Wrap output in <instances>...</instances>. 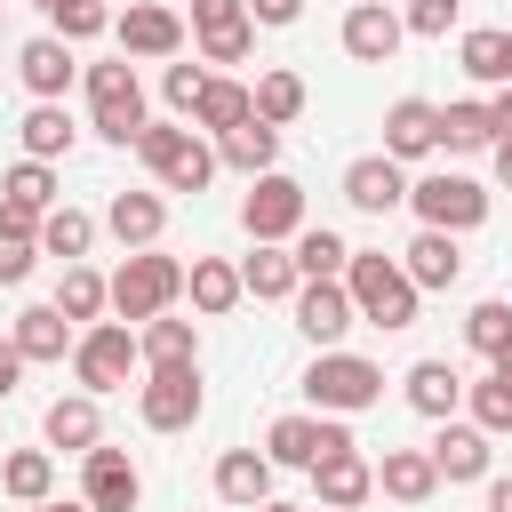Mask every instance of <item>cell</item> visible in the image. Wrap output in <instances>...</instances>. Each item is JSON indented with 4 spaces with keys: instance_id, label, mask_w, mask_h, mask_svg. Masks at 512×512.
<instances>
[{
    "instance_id": "1",
    "label": "cell",
    "mask_w": 512,
    "mask_h": 512,
    "mask_svg": "<svg viewBox=\"0 0 512 512\" xmlns=\"http://www.w3.org/2000/svg\"><path fill=\"white\" fill-rule=\"evenodd\" d=\"M344 288H352V304H360V320H376V328H416V280H408V264H392V256H376V248H352V264H344Z\"/></svg>"
},
{
    "instance_id": "2",
    "label": "cell",
    "mask_w": 512,
    "mask_h": 512,
    "mask_svg": "<svg viewBox=\"0 0 512 512\" xmlns=\"http://www.w3.org/2000/svg\"><path fill=\"white\" fill-rule=\"evenodd\" d=\"M304 392H312V408H328V416H360V408L384 400V368L360 360V352H336V344H328V352L304 368Z\"/></svg>"
},
{
    "instance_id": "3",
    "label": "cell",
    "mask_w": 512,
    "mask_h": 512,
    "mask_svg": "<svg viewBox=\"0 0 512 512\" xmlns=\"http://www.w3.org/2000/svg\"><path fill=\"white\" fill-rule=\"evenodd\" d=\"M136 160L168 184V192H200L208 176H216V152L192 136V128H176V120H144V136H136Z\"/></svg>"
},
{
    "instance_id": "4",
    "label": "cell",
    "mask_w": 512,
    "mask_h": 512,
    "mask_svg": "<svg viewBox=\"0 0 512 512\" xmlns=\"http://www.w3.org/2000/svg\"><path fill=\"white\" fill-rule=\"evenodd\" d=\"M176 296H184V264H176V256L136 248V256L112 272V312H120V320H160Z\"/></svg>"
},
{
    "instance_id": "5",
    "label": "cell",
    "mask_w": 512,
    "mask_h": 512,
    "mask_svg": "<svg viewBox=\"0 0 512 512\" xmlns=\"http://www.w3.org/2000/svg\"><path fill=\"white\" fill-rule=\"evenodd\" d=\"M88 112H96V136L112 144H136L144 136V88H136V64H96L88 72Z\"/></svg>"
},
{
    "instance_id": "6",
    "label": "cell",
    "mask_w": 512,
    "mask_h": 512,
    "mask_svg": "<svg viewBox=\"0 0 512 512\" xmlns=\"http://www.w3.org/2000/svg\"><path fill=\"white\" fill-rule=\"evenodd\" d=\"M136 336H128V320H96L80 344H72V376L88 384V392H120L128 384V368H136Z\"/></svg>"
},
{
    "instance_id": "7",
    "label": "cell",
    "mask_w": 512,
    "mask_h": 512,
    "mask_svg": "<svg viewBox=\"0 0 512 512\" xmlns=\"http://www.w3.org/2000/svg\"><path fill=\"white\" fill-rule=\"evenodd\" d=\"M408 208H416L432 232H472V224L488 216V192H480L472 176H424V184H408Z\"/></svg>"
},
{
    "instance_id": "8",
    "label": "cell",
    "mask_w": 512,
    "mask_h": 512,
    "mask_svg": "<svg viewBox=\"0 0 512 512\" xmlns=\"http://www.w3.org/2000/svg\"><path fill=\"white\" fill-rule=\"evenodd\" d=\"M136 408H144V424H152V432H184V424L200 416V360L152 368V376H144V392H136Z\"/></svg>"
},
{
    "instance_id": "9",
    "label": "cell",
    "mask_w": 512,
    "mask_h": 512,
    "mask_svg": "<svg viewBox=\"0 0 512 512\" xmlns=\"http://www.w3.org/2000/svg\"><path fill=\"white\" fill-rule=\"evenodd\" d=\"M240 224H248V240H288V232H304V184L264 168L256 192L240 200Z\"/></svg>"
},
{
    "instance_id": "10",
    "label": "cell",
    "mask_w": 512,
    "mask_h": 512,
    "mask_svg": "<svg viewBox=\"0 0 512 512\" xmlns=\"http://www.w3.org/2000/svg\"><path fill=\"white\" fill-rule=\"evenodd\" d=\"M192 32H200V56H208V64H240V56L256 48L248 0H192Z\"/></svg>"
},
{
    "instance_id": "11",
    "label": "cell",
    "mask_w": 512,
    "mask_h": 512,
    "mask_svg": "<svg viewBox=\"0 0 512 512\" xmlns=\"http://www.w3.org/2000/svg\"><path fill=\"white\" fill-rule=\"evenodd\" d=\"M328 448H352V432H344V424H320V416H280V424L264 432V456H272V464H296V472H312Z\"/></svg>"
},
{
    "instance_id": "12",
    "label": "cell",
    "mask_w": 512,
    "mask_h": 512,
    "mask_svg": "<svg viewBox=\"0 0 512 512\" xmlns=\"http://www.w3.org/2000/svg\"><path fill=\"white\" fill-rule=\"evenodd\" d=\"M80 496L96 504V512H136V496H144V480H136V464L120 456V448H88L80 456Z\"/></svg>"
},
{
    "instance_id": "13",
    "label": "cell",
    "mask_w": 512,
    "mask_h": 512,
    "mask_svg": "<svg viewBox=\"0 0 512 512\" xmlns=\"http://www.w3.org/2000/svg\"><path fill=\"white\" fill-rule=\"evenodd\" d=\"M48 208H56V176H48V160H16V168L0 176V224L40 232Z\"/></svg>"
},
{
    "instance_id": "14",
    "label": "cell",
    "mask_w": 512,
    "mask_h": 512,
    "mask_svg": "<svg viewBox=\"0 0 512 512\" xmlns=\"http://www.w3.org/2000/svg\"><path fill=\"white\" fill-rule=\"evenodd\" d=\"M352 320H360V304H352V288H344V280H304V288H296V328H304L320 352H328Z\"/></svg>"
},
{
    "instance_id": "15",
    "label": "cell",
    "mask_w": 512,
    "mask_h": 512,
    "mask_svg": "<svg viewBox=\"0 0 512 512\" xmlns=\"http://www.w3.org/2000/svg\"><path fill=\"white\" fill-rule=\"evenodd\" d=\"M112 32H120V56H176L184 48V16L160 0H136L128 16H112Z\"/></svg>"
},
{
    "instance_id": "16",
    "label": "cell",
    "mask_w": 512,
    "mask_h": 512,
    "mask_svg": "<svg viewBox=\"0 0 512 512\" xmlns=\"http://www.w3.org/2000/svg\"><path fill=\"white\" fill-rule=\"evenodd\" d=\"M368 488H376V464H368L360 448H328V456L312 464V496H320V504H336V512H360V504H368Z\"/></svg>"
},
{
    "instance_id": "17",
    "label": "cell",
    "mask_w": 512,
    "mask_h": 512,
    "mask_svg": "<svg viewBox=\"0 0 512 512\" xmlns=\"http://www.w3.org/2000/svg\"><path fill=\"white\" fill-rule=\"evenodd\" d=\"M344 200H352L360 216H384V208H400V200H408V176H400V160H392V152H368V160H352V168H344Z\"/></svg>"
},
{
    "instance_id": "18",
    "label": "cell",
    "mask_w": 512,
    "mask_h": 512,
    "mask_svg": "<svg viewBox=\"0 0 512 512\" xmlns=\"http://www.w3.org/2000/svg\"><path fill=\"white\" fill-rule=\"evenodd\" d=\"M400 40H408V24H400L384 0H360V8L344 16V56H360V64H392Z\"/></svg>"
},
{
    "instance_id": "19",
    "label": "cell",
    "mask_w": 512,
    "mask_h": 512,
    "mask_svg": "<svg viewBox=\"0 0 512 512\" xmlns=\"http://www.w3.org/2000/svg\"><path fill=\"white\" fill-rule=\"evenodd\" d=\"M16 72H24V88H32L40 104H56V96L72 88V40H56V32L24 40V48H16Z\"/></svg>"
},
{
    "instance_id": "20",
    "label": "cell",
    "mask_w": 512,
    "mask_h": 512,
    "mask_svg": "<svg viewBox=\"0 0 512 512\" xmlns=\"http://www.w3.org/2000/svg\"><path fill=\"white\" fill-rule=\"evenodd\" d=\"M432 144H440V104L400 96V104L384 112V152H392V160H424Z\"/></svg>"
},
{
    "instance_id": "21",
    "label": "cell",
    "mask_w": 512,
    "mask_h": 512,
    "mask_svg": "<svg viewBox=\"0 0 512 512\" xmlns=\"http://www.w3.org/2000/svg\"><path fill=\"white\" fill-rule=\"evenodd\" d=\"M40 432H48V448H96L104 440V416H96V392H72V400H48V416H40Z\"/></svg>"
},
{
    "instance_id": "22",
    "label": "cell",
    "mask_w": 512,
    "mask_h": 512,
    "mask_svg": "<svg viewBox=\"0 0 512 512\" xmlns=\"http://www.w3.org/2000/svg\"><path fill=\"white\" fill-rule=\"evenodd\" d=\"M376 488H384V496H400V504H424V496L440 488V464H432V448H384V464H376Z\"/></svg>"
},
{
    "instance_id": "23",
    "label": "cell",
    "mask_w": 512,
    "mask_h": 512,
    "mask_svg": "<svg viewBox=\"0 0 512 512\" xmlns=\"http://www.w3.org/2000/svg\"><path fill=\"white\" fill-rule=\"evenodd\" d=\"M216 496L224 504H272V456H256V448H232V456H216Z\"/></svg>"
},
{
    "instance_id": "24",
    "label": "cell",
    "mask_w": 512,
    "mask_h": 512,
    "mask_svg": "<svg viewBox=\"0 0 512 512\" xmlns=\"http://www.w3.org/2000/svg\"><path fill=\"white\" fill-rule=\"evenodd\" d=\"M104 224H112L120 248H152L160 224H168V208H160V192H120V200L104 208Z\"/></svg>"
},
{
    "instance_id": "25",
    "label": "cell",
    "mask_w": 512,
    "mask_h": 512,
    "mask_svg": "<svg viewBox=\"0 0 512 512\" xmlns=\"http://www.w3.org/2000/svg\"><path fill=\"white\" fill-rule=\"evenodd\" d=\"M456 272H464V256H456V232H416L408 240V280L416 288H456Z\"/></svg>"
},
{
    "instance_id": "26",
    "label": "cell",
    "mask_w": 512,
    "mask_h": 512,
    "mask_svg": "<svg viewBox=\"0 0 512 512\" xmlns=\"http://www.w3.org/2000/svg\"><path fill=\"white\" fill-rule=\"evenodd\" d=\"M456 400H464V376H456L448 360H416V368H408V408H416V416H440V424H448Z\"/></svg>"
},
{
    "instance_id": "27",
    "label": "cell",
    "mask_w": 512,
    "mask_h": 512,
    "mask_svg": "<svg viewBox=\"0 0 512 512\" xmlns=\"http://www.w3.org/2000/svg\"><path fill=\"white\" fill-rule=\"evenodd\" d=\"M216 160H232V168L264 176V168L280 160V128H272V120H240V128H224V136H216Z\"/></svg>"
},
{
    "instance_id": "28",
    "label": "cell",
    "mask_w": 512,
    "mask_h": 512,
    "mask_svg": "<svg viewBox=\"0 0 512 512\" xmlns=\"http://www.w3.org/2000/svg\"><path fill=\"white\" fill-rule=\"evenodd\" d=\"M24 360H64V344H72V320L56 312V304H32V312H16V336H8Z\"/></svg>"
},
{
    "instance_id": "29",
    "label": "cell",
    "mask_w": 512,
    "mask_h": 512,
    "mask_svg": "<svg viewBox=\"0 0 512 512\" xmlns=\"http://www.w3.org/2000/svg\"><path fill=\"white\" fill-rule=\"evenodd\" d=\"M432 464H440V480H480L488 472V432L480 424H448L432 440Z\"/></svg>"
},
{
    "instance_id": "30",
    "label": "cell",
    "mask_w": 512,
    "mask_h": 512,
    "mask_svg": "<svg viewBox=\"0 0 512 512\" xmlns=\"http://www.w3.org/2000/svg\"><path fill=\"white\" fill-rule=\"evenodd\" d=\"M192 120L224 136V128L256 120V88H240V80H208V88H200V104H192Z\"/></svg>"
},
{
    "instance_id": "31",
    "label": "cell",
    "mask_w": 512,
    "mask_h": 512,
    "mask_svg": "<svg viewBox=\"0 0 512 512\" xmlns=\"http://www.w3.org/2000/svg\"><path fill=\"white\" fill-rule=\"evenodd\" d=\"M240 288H248V296H296L304 272H296V256H280L272 240H256V256L240 264Z\"/></svg>"
},
{
    "instance_id": "32",
    "label": "cell",
    "mask_w": 512,
    "mask_h": 512,
    "mask_svg": "<svg viewBox=\"0 0 512 512\" xmlns=\"http://www.w3.org/2000/svg\"><path fill=\"white\" fill-rule=\"evenodd\" d=\"M0 488H8L16 504H48V488H56V456H48V448H16V456L0 464Z\"/></svg>"
},
{
    "instance_id": "33",
    "label": "cell",
    "mask_w": 512,
    "mask_h": 512,
    "mask_svg": "<svg viewBox=\"0 0 512 512\" xmlns=\"http://www.w3.org/2000/svg\"><path fill=\"white\" fill-rule=\"evenodd\" d=\"M184 288H192V304H200V312H232V304L248 296V288H240V272H232V264H216V256H200V264L184 272Z\"/></svg>"
},
{
    "instance_id": "34",
    "label": "cell",
    "mask_w": 512,
    "mask_h": 512,
    "mask_svg": "<svg viewBox=\"0 0 512 512\" xmlns=\"http://www.w3.org/2000/svg\"><path fill=\"white\" fill-rule=\"evenodd\" d=\"M112 304V280H96L88 264H64V280H56V312L64 320H96Z\"/></svg>"
},
{
    "instance_id": "35",
    "label": "cell",
    "mask_w": 512,
    "mask_h": 512,
    "mask_svg": "<svg viewBox=\"0 0 512 512\" xmlns=\"http://www.w3.org/2000/svg\"><path fill=\"white\" fill-rule=\"evenodd\" d=\"M456 56H464L472 80H504V88H512V32H464Z\"/></svg>"
},
{
    "instance_id": "36",
    "label": "cell",
    "mask_w": 512,
    "mask_h": 512,
    "mask_svg": "<svg viewBox=\"0 0 512 512\" xmlns=\"http://www.w3.org/2000/svg\"><path fill=\"white\" fill-rule=\"evenodd\" d=\"M440 144H448V152L496 144V112H488V104H448V112H440Z\"/></svg>"
},
{
    "instance_id": "37",
    "label": "cell",
    "mask_w": 512,
    "mask_h": 512,
    "mask_svg": "<svg viewBox=\"0 0 512 512\" xmlns=\"http://www.w3.org/2000/svg\"><path fill=\"white\" fill-rule=\"evenodd\" d=\"M88 240H96V224H88L80 208H48V216H40V248H48V256L80 264V256H88Z\"/></svg>"
},
{
    "instance_id": "38",
    "label": "cell",
    "mask_w": 512,
    "mask_h": 512,
    "mask_svg": "<svg viewBox=\"0 0 512 512\" xmlns=\"http://www.w3.org/2000/svg\"><path fill=\"white\" fill-rule=\"evenodd\" d=\"M144 360L152 368H176V360H200V336H192V320H144Z\"/></svg>"
},
{
    "instance_id": "39",
    "label": "cell",
    "mask_w": 512,
    "mask_h": 512,
    "mask_svg": "<svg viewBox=\"0 0 512 512\" xmlns=\"http://www.w3.org/2000/svg\"><path fill=\"white\" fill-rule=\"evenodd\" d=\"M24 152H32V160L72 152V120H64V104H32V112H24Z\"/></svg>"
},
{
    "instance_id": "40",
    "label": "cell",
    "mask_w": 512,
    "mask_h": 512,
    "mask_svg": "<svg viewBox=\"0 0 512 512\" xmlns=\"http://www.w3.org/2000/svg\"><path fill=\"white\" fill-rule=\"evenodd\" d=\"M344 264H352V248H344L328 224H320V232H296V272H304V280H336Z\"/></svg>"
},
{
    "instance_id": "41",
    "label": "cell",
    "mask_w": 512,
    "mask_h": 512,
    "mask_svg": "<svg viewBox=\"0 0 512 512\" xmlns=\"http://www.w3.org/2000/svg\"><path fill=\"white\" fill-rule=\"evenodd\" d=\"M296 112H304V80H296V72H264V80H256V120L288 128Z\"/></svg>"
},
{
    "instance_id": "42",
    "label": "cell",
    "mask_w": 512,
    "mask_h": 512,
    "mask_svg": "<svg viewBox=\"0 0 512 512\" xmlns=\"http://www.w3.org/2000/svg\"><path fill=\"white\" fill-rule=\"evenodd\" d=\"M464 336H472V352H488V360H496V352L512 344V304H496V296H488V304H472Z\"/></svg>"
},
{
    "instance_id": "43",
    "label": "cell",
    "mask_w": 512,
    "mask_h": 512,
    "mask_svg": "<svg viewBox=\"0 0 512 512\" xmlns=\"http://www.w3.org/2000/svg\"><path fill=\"white\" fill-rule=\"evenodd\" d=\"M472 424L480 432H512V384L488 368V384H472Z\"/></svg>"
},
{
    "instance_id": "44",
    "label": "cell",
    "mask_w": 512,
    "mask_h": 512,
    "mask_svg": "<svg viewBox=\"0 0 512 512\" xmlns=\"http://www.w3.org/2000/svg\"><path fill=\"white\" fill-rule=\"evenodd\" d=\"M56 40H96V32H112V16H104V0H64L56 16Z\"/></svg>"
},
{
    "instance_id": "45",
    "label": "cell",
    "mask_w": 512,
    "mask_h": 512,
    "mask_svg": "<svg viewBox=\"0 0 512 512\" xmlns=\"http://www.w3.org/2000/svg\"><path fill=\"white\" fill-rule=\"evenodd\" d=\"M32 248H40V232H16V224H0V288H16V280L32 272Z\"/></svg>"
},
{
    "instance_id": "46",
    "label": "cell",
    "mask_w": 512,
    "mask_h": 512,
    "mask_svg": "<svg viewBox=\"0 0 512 512\" xmlns=\"http://www.w3.org/2000/svg\"><path fill=\"white\" fill-rule=\"evenodd\" d=\"M416 40H448V24H456V0H408V16H400Z\"/></svg>"
},
{
    "instance_id": "47",
    "label": "cell",
    "mask_w": 512,
    "mask_h": 512,
    "mask_svg": "<svg viewBox=\"0 0 512 512\" xmlns=\"http://www.w3.org/2000/svg\"><path fill=\"white\" fill-rule=\"evenodd\" d=\"M200 88H208V72H200V64H168V104H176V112H192V104H200Z\"/></svg>"
},
{
    "instance_id": "48",
    "label": "cell",
    "mask_w": 512,
    "mask_h": 512,
    "mask_svg": "<svg viewBox=\"0 0 512 512\" xmlns=\"http://www.w3.org/2000/svg\"><path fill=\"white\" fill-rule=\"evenodd\" d=\"M248 16H256V24H296L304 0H248Z\"/></svg>"
},
{
    "instance_id": "49",
    "label": "cell",
    "mask_w": 512,
    "mask_h": 512,
    "mask_svg": "<svg viewBox=\"0 0 512 512\" xmlns=\"http://www.w3.org/2000/svg\"><path fill=\"white\" fill-rule=\"evenodd\" d=\"M16 384H24V352H16V344H0V400H8Z\"/></svg>"
},
{
    "instance_id": "50",
    "label": "cell",
    "mask_w": 512,
    "mask_h": 512,
    "mask_svg": "<svg viewBox=\"0 0 512 512\" xmlns=\"http://www.w3.org/2000/svg\"><path fill=\"white\" fill-rule=\"evenodd\" d=\"M488 112H496V136H512V88H504V96H496Z\"/></svg>"
},
{
    "instance_id": "51",
    "label": "cell",
    "mask_w": 512,
    "mask_h": 512,
    "mask_svg": "<svg viewBox=\"0 0 512 512\" xmlns=\"http://www.w3.org/2000/svg\"><path fill=\"white\" fill-rule=\"evenodd\" d=\"M488 512H512V480H496V488H488Z\"/></svg>"
},
{
    "instance_id": "52",
    "label": "cell",
    "mask_w": 512,
    "mask_h": 512,
    "mask_svg": "<svg viewBox=\"0 0 512 512\" xmlns=\"http://www.w3.org/2000/svg\"><path fill=\"white\" fill-rule=\"evenodd\" d=\"M496 176L512 184V136H496Z\"/></svg>"
},
{
    "instance_id": "53",
    "label": "cell",
    "mask_w": 512,
    "mask_h": 512,
    "mask_svg": "<svg viewBox=\"0 0 512 512\" xmlns=\"http://www.w3.org/2000/svg\"><path fill=\"white\" fill-rule=\"evenodd\" d=\"M488 368H496V376H504V384H512V344H504V352H496V360H488Z\"/></svg>"
},
{
    "instance_id": "54",
    "label": "cell",
    "mask_w": 512,
    "mask_h": 512,
    "mask_svg": "<svg viewBox=\"0 0 512 512\" xmlns=\"http://www.w3.org/2000/svg\"><path fill=\"white\" fill-rule=\"evenodd\" d=\"M32 512H96V504H88V496H80V504H32Z\"/></svg>"
},
{
    "instance_id": "55",
    "label": "cell",
    "mask_w": 512,
    "mask_h": 512,
    "mask_svg": "<svg viewBox=\"0 0 512 512\" xmlns=\"http://www.w3.org/2000/svg\"><path fill=\"white\" fill-rule=\"evenodd\" d=\"M32 8H40V16H56V8H64V0H32Z\"/></svg>"
},
{
    "instance_id": "56",
    "label": "cell",
    "mask_w": 512,
    "mask_h": 512,
    "mask_svg": "<svg viewBox=\"0 0 512 512\" xmlns=\"http://www.w3.org/2000/svg\"><path fill=\"white\" fill-rule=\"evenodd\" d=\"M256 512H296V504H256Z\"/></svg>"
},
{
    "instance_id": "57",
    "label": "cell",
    "mask_w": 512,
    "mask_h": 512,
    "mask_svg": "<svg viewBox=\"0 0 512 512\" xmlns=\"http://www.w3.org/2000/svg\"><path fill=\"white\" fill-rule=\"evenodd\" d=\"M312 512H336V504H312Z\"/></svg>"
}]
</instances>
